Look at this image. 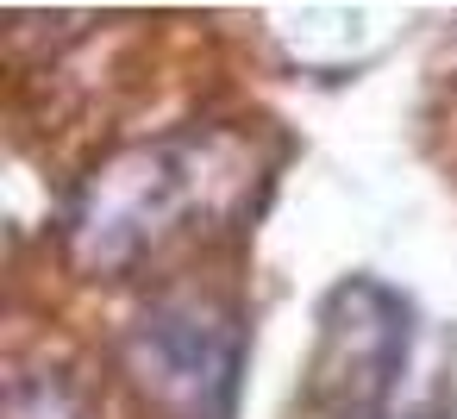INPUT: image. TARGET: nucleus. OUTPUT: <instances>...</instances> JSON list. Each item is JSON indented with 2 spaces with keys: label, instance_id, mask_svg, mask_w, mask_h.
Masks as SVG:
<instances>
[{
  "label": "nucleus",
  "instance_id": "nucleus-1",
  "mask_svg": "<svg viewBox=\"0 0 457 419\" xmlns=\"http://www.w3.org/2000/svg\"><path fill=\"white\" fill-rule=\"evenodd\" d=\"M138 388L170 419H232L245 382V325L213 300H157L126 338Z\"/></svg>",
  "mask_w": 457,
  "mask_h": 419
},
{
  "label": "nucleus",
  "instance_id": "nucleus-3",
  "mask_svg": "<svg viewBox=\"0 0 457 419\" xmlns=\"http://www.w3.org/2000/svg\"><path fill=\"white\" fill-rule=\"evenodd\" d=\"M188 169L176 144H138L101 163L76 207H70V257L82 269H126L145 244L170 232V219L188 207Z\"/></svg>",
  "mask_w": 457,
  "mask_h": 419
},
{
  "label": "nucleus",
  "instance_id": "nucleus-2",
  "mask_svg": "<svg viewBox=\"0 0 457 419\" xmlns=\"http://www.w3.org/2000/svg\"><path fill=\"white\" fill-rule=\"evenodd\" d=\"M407 344H413V307L388 282L376 275L338 282L320 307L313 407L326 419H382Z\"/></svg>",
  "mask_w": 457,
  "mask_h": 419
}]
</instances>
